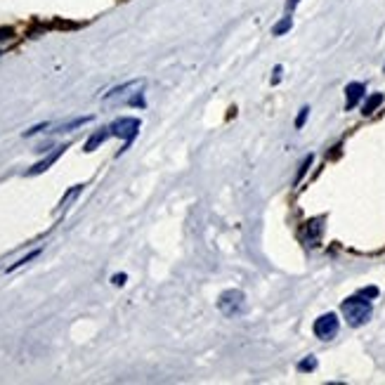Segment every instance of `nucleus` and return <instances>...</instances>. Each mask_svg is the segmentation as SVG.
<instances>
[{
  "label": "nucleus",
  "instance_id": "obj_1",
  "mask_svg": "<svg viewBox=\"0 0 385 385\" xmlns=\"http://www.w3.org/2000/svg\"><path fill=\"white\" fill-rule=\"evenodd\" d=\"M340 310H343V315H345L350 326H362V324L371 319V302H369V298H364L360 293L343 300Z\"/></svg>",
  "mask_w": 385,
  "mask_h": 385
},
{
  "label": "nucleus",
  "instance_id": "obj_2",
  "mask_svg": "<svg viewBox=\"0 0 385 385\" xmlns=\"http://www.w3.org/2000/svg\"><path fill=\"white\" fill-rule=\"evenodd\" d=\"M218 310L225 317L234 319V317H244L246 310H248V302H246V293L239 289H227L220 293L218 298Z\"/></svg>",
  "mask_w": 385,
  "mask_h": 385
},
{
  "label": "nucleus",
  "instance_id": "obj_3",
  "mask_svg": "<svg viewBox=\"0 0 385 385\" xmlns=\"http://www.w3.org/2000/svg\"><path fill=\"white\" fill-rule=\"evenodd\" d=\"M111 135L114 137H121V140H125V147H128L130 142L135 140V135L140 133V118H135V116H123V118H116L114 123L109 125Z\"/></svg>",
  "mask_w": 385,
  "mask_h": 385
},
{
  "label": "nucleus",
  "instance_id": "obj_4",
  "mask_svg": "<svg viewBox=\"0 0 385 385\" xmlns=\"http://www.w3.org/2000/svg\"><path fill=\"white\" fill-rule=\"evenodd\" d=\"M338 326H340L338 317H336L333 312H326V315H321L319 319L315 321V336L319 340H331L338 333Z\"/></svg>",
  "mask_w": 385,
  "mask_h": 385
},
{
  "label": "nucleus",
  "instance_id": "obj_5",
  "mask_svg": "<svg viewBox=\"0 0 385 385\" xmlns=\"http://www.w3.org/2000/svg\"><path fill=\"white\" fill-rule=\"evenodd\" d=\"M144 88V81H130V83L116 85L114 90H109L104 95V102H121V99H128L130 95H135V90L140 92Z\"/></svg>",
  "mask_w": 385,
  "mask_h": 385
},
{
  "label": "nucleus",
  "instance_id": "obj_6",
  "mask_svg": "<svg viewBox=\"0 0 385 385\" xmlns=\"http://www.w3.org/2000/svg\"><path fill=\"white\" fill-rule=\"evenodd\" d=\"M364 83H350L345 88V111H352L354 107H357V104L362 102V97H364Z\"/></svg>",
  "mask_w": 385,
  "mask_h": 385
},
{
  "label": "nucleus",
  "instance_id": "obj_7",
  "mask_svg": "<svg viewBox=\"0 0 385 385\" xmlns=\"http://www.w3.org/2000/svg\"><path fill=\"white\" fill-rule=\"evenodd\" d=\"M64 149H66V147H57V149H55V151H52L50 156H45V159H43V161H38V163H36V166H33V168H31V170H29V173H26V175H40V173H45L47 168H50L52 163H55V161H57L59 156H62V151H64Z\"/></svg>",
  "mask_w": 385,
  "mask_h": 385
},
{
  "label": "nucleus",
  "instance_id": "obj_8",
  "mask_svg": "<svg viewBox=\"0 0 385 385\" xmlns=\"http://www.w3.org/2000/svg\"><path fill=\"white\" fill-rule=\"evenodd\" d=\"M111 137V130L109 128H99L97 133H92L90 137H88V142H85V151H95L99 144H104V142Z\"/></svg>",
  "mask_w": 385,
  "mask_h": 385
},
{
  "label": "nucleus",
  "instance_id": "obj_9",
  "mask_svg": "<svg viewBox=\"0 0 385 385\" xmlns=\"http://www.w3.org/2000/svg\"><path fill=\"white\" fill-rule=\"evenodd\" d=\"M383 99H385L383 92H373V95L364 102V107H362V114H364V116H371L373 111H376V109L380 107V104H383Z\"/></svg>",
  "mask_w": 385,
  "mask_h": 385
},
{
  "label": "nucleus",
  "instance_id": "obj_10",
  "mask_svg": "<svg viewBox=\"0 0 385 385\" xmlns=\"http://www.w3.org/2000/svg\"><path fill=\"white\" fill-rule=\"evenodd\" d=\"M88 121H92V116H81V118H73V121L64 123V125H59V128L55 130V133H69V130L78 128V125H85Z\"/></svg>",
  "mask_w": 385,
  "mask_h": 385
},
{
  "label": "nucleus",
  "instance_id": "obj_11",
  "mask_svg": "<svg viewBox=\"0 0 385 385\" xmlns=\"http://www.w3.org/2000/svg\"><path fill=\"white\" fill-rule=\"evenodd\" d=\"M81 192H83V185H73V187L69 189V192H66L64 196H62V201H59V208H69V203H71L73 199H76V196H78Z\"/></svg>",
  "mask_w": 385,
  "mask_h": 385
},
{
  "label": "nucleus",
  "instance_id": "obj_12",
  "mask_svg": "<svg viewBox=\"0 0 385 385\" xmlns=\"http://www.w3.org/2000/svg\"><path fill=\"white\" fill-rule=\"evenodd\" d=\"M291 26H293V19H291V17H284L281 21H276V24L272 26V33H274V36H284L286 31H291Z\"/></svg>",
  "mask_w": 385,
  "mask_h": 385
},
{
  "label": "nucleus",
  "instance_id": "obj_13",
  "mask_svg": "<svg viewBox=\"0 0 385 385\" xmlns=\"http://www.w3.org/2000/svg\"><path fill=\"white\" fill-rule=\"evenodd\" d=\"M307 232H310V239L307 241H319V234H321V220H312V222H307Z\"/></svg>",
  "mask_w": 385,
  "mask_h": 385
},
{
  "label": "nucleus",
  "instance_id": "obj_14",
  "mask_svg": "<svg viewBox=\"0 0 385 385\" xmlns=\"http://www.w3.org/2000/svg\"><path fill=\"white\" fill-rule=\"evenodd\" d=\"M38 255H40V250H31L29 255H24V258H21V260H17V263H12V265H10V267H7V272H12V270H17V267H21V265L31 263L33 258H38Z\"/></svg>",
  "mask_w": 385,
  "mask_h": 385
},
{
  "label": "nucleus",
  "instance_id": "obj_15",
  "mask_svg": "<svg viewBox=\"0 0 385 385\" xmlns=\"http://www.w3.org/2000/svg\"><path fill=\"white\" fill-rule=\"evenodd\" d=\"M315 369H317V360H315V357H307V360H302L300 364H298V371H305V373L315 371Z\"/></svg>",
  "mask_w": 385,
  "mask_h": 385
},
{
  "label": "nucleus",
  "instance_id": "obj_16",
  "mask_svg": "<svg viewBox=\"0 0 385 385\" xmlns=\"http://www.w3.org/2000/svg\"><path fill=\"white\" fill-rule=\"evenodd\" d=\"M312 159H315V156H312V154H310V156H305V161H302L300 170H298V175H295V185H298V182L302 180V175L307 173V168H310V163H312Z\"/></svg>",
  "mask_w": 385,
  "mask_h": 385
},
{
  "label": "nucleus",
  "instance_id": "obj_17",
  "mask_svg": "<svg viewBox=\"0 0 385 385\" xmlns=\"http://www.w3.org/2000/svg\"><path fill=\"white\" fill-rule=\"evenodd\" d=\"M307 116H310V107H302L300 114H298V118H295V128H302L305 121H307Z\"/></svg>",
  "mask_w": 385,
  "mask_h": 385
},
{
  "label": "nucleus",
  "instance_id": "obj_18",
  "mask_svg": "<svg viewBox=\"0 0 385 385\" xmlns=\"http://www.w3.org/2000/svg\"><path fill=\"white\" fill-rule=\"evenodd\" d=\"M14 38V29L12 26H0V40H10Z\"/></svg>",
  "mask_w": 385,
  "mask_h": 385
},
{
  "label": "nucleus",
  "instance_id": "obj_19",
  "mask_svg": "<svg viewBox=\"0 0 385 385\" xmlns=\"http://www.w3.org/2000/svg\"><path fill=\"white\" fill-rule=\"evenodd\" d=\"M360 295H364V298L371 300V298H378V289H376V286H366V289L360 291Z\"/></svg>",
  "mask_w": 385,
  "mask_h": 385
},
{
  "label": "nucleus",
  "instance_id": "obj_20",
  "mask_svg": "<svg viewBox=\"0 0 385 385\" xmlns=\"http://www.w3.org/2000/svg\"><path fill=\"white\" fill-rule=\"evenodd\" d=\"M111 281H114L116 286H123V284L128 281V276H125V274H114V279H111Z\"/></svg>",
  "mask_w": 385,
  "mask_h": 385
},
{
  "label": "nucleus",
  "instance_id": "obj_21",
  "mask_svg": "<svg viewBox=\"0 0 385 385\" xmlns=\"http://www.w3.org/2000/svg\"><path fill=\"white\" fill-rule=\"evenodd\" d=\"M281 66H276V69H274V76H272V85H276V83H279V81H281Z\"/></svg>",
  "mask_w": 385,
  "mask_h": 385
},
{
  "label": "nucleus",
  "instance_id": "obj_22",
  "mask_svg": "<svg viewBox=\"0 0 385 385\" xmlns=\"http://www.w3.org/2000/svg\"><path fill=\"white\" fill-rule=\"evenodd\" d=\"M298 3H300V0H286V10L291 12V10H293V7L298 5Z\"/></svg>",
  "mask_w": 385,
  "mask_h": 385
}]
</instances>
